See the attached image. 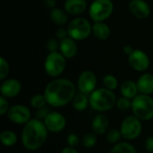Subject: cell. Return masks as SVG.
Masks as SVG:
<instances>
[{
  "instance_id": "4",
  "label": "cell",
  "mask_w": 153,
  "mask_h": 153,
  "mask_svg": "<svg viewBox=\"0 0 153 153\" xmlns=\"http://www.w3.org/2000/svg\"><path fill=\"white\" fill-rule=\"evenodd\" d=\"M131 109L141 121H149L153 118V99L150 95L139 93L132 100Z\"/></svg>"
},
{
  "instance_id": "24",
  "label": "cell",
  "mask_w": 153,
  "mask_h": 153,
  "mask_svg": "<svg viewBox=\"0 0 153 153\" xmlns=\"http://www.w3.org/2000/svg\"><path fill=\"white\" fill-rule=\"evenodd\" d=\"M109 153H137L135 148L127 142H120L111 149Z\"/></svg>"
},
{
  "instance_id": "8",
  "label": "cell",
  "mask_w": 153,
  "mask_h": 153,
  "mask_svg": "<svg viewBox=\"0 0 153 153\" xmlns=\"http://www.w3.org/2000/svg\"><path fill=\"white\" fill-rule=\"evenodd\" d=\"M119 130L124 139L127 141H133L137 139L142 134V121L134 115L128 116L122 121Z\"/></svg>"
},
{
  "instance_id": "22",
  "label": "cell",
  "mask_w": 153,
  "mask_h": 153,
  "mask_svg": "<svg viewBox=\"0 0 153 153\" xmlns=\"http://www.w3.org/2000/svg\"><path fill=\"white\" fill-rule=\"evenodd\" d=\"M50 19L52 20V22L55 24L59 25V26H63L68 21V13L65 11L56 7V8L51 10Z\"/></svg>"
},
{
  "instance_id": "32",
  "label": "cell",
  "mask_w": 153,
  "mask_h": 153,
  "mask_svg": "<svg viewBox=\"0 0 153 153\" xmlns=\"http://www.w3.org/2000/svg\"><path fill=\"white\" fill-rule=\"evenodd\" d=\"M50 112H51V111H49V108H48L47 106H45V107H43V108H41L36 110V112H35V118H37V119L42 121V120H44V119L47 117V116H48Z\"/></svg>"
},
{
  "instance_id": "36",
  "label": "cell",
  "mask_w": 153,
  "mask_h": 153,
  "mask_svg": "<svg viewBox=\"0 0 153 153\" xmlns=\"http://www.w3.org/2000/svg\"><path fill=\"white\" fill-rule=\"evenodd\" d=\"M145 148L148 152L153 153V136H150L145 140Z\"/></svg>"
},
{
  "instance_id": "6",
  "label": "cell",
  "mask_w": 153,
  "mask_h": 153,
  "mask_svg": "<svg viewBox=\"0 0 153 153\" xmlns=\"http://www.w3.org/2000/svg\"><path fill=\"white\" fill-rule=\"evenodd\" d=\"M66 66V58L60 52H50L44 62V69L50 77H58L61 75Z\"/></svg>"
},
{
  "instance_id": "23",
  "label": "cell",
  "mask_w": 153,
  "mask_h": 153,
  "mask_svg": "<svg viewBox=\"0 0 153 153\" xmlns=\"http://www.w3.org/2000/svg\"><path fill=\"white\" fill-rule=\"evenodd\" d=\"M0 141L5 147H12L17 143V135L11 130H4L0 134Z\"/></svg>"
},
{
  "instance_id": "26",
  "label": "cell",
  "mask_w": 153,
  "mask_h": 153,
  "mask_svg": "<svg viewBox=\"0 0 153 153\" xmlns=\"http://www.w3.org/2000/svg\"><path fill=\"white\" fill-rule=\"evenodd\" d=\"M97 143V137H96V134L93 133H88L86 134L83 135V137L82 138V144L83 147L87 148V149H91L93 148Z\"/></svg>"
},
{
  "instance_id": "39",
  "label": "cell",
  "mask_w": 153,
  "mask_h": 153,
  "mask_svg": "<svg viewBox=\"0 0 153 153\" xmlns=\"http://www.w3.org/2000/svg\"><path fill=\"white\" fill-rule=\"evenodd\" d=\"M134 48H132V46H130V45H126L125 47H124V52H125V54H126L127 56H130L133 52H134Z\"/></svg>"
},
{
  "instance_id": "29",
  "label": "cell",
  "mask_w": 153,
  "mask_h": 153,
  "mask_svg": "<svg viewBox=\"0 0 153 153\" xmlns=\"http://www.w3.org/2000/svg\"><path fill=\"white\" fill-rule=\"evenodd\" d=\"M116 106H117V108L119 110H121V111H126L129 108H131V107H132V100L127 99V98L122 96L119 99H117Z\"/></svg>"
},
{
  "instance_id": "37",
  "label": "cell",
  "mask_w": 153,
  "mask_h": 153,
  "mask_svg": "<svg viewBox=\"0 0 153 153\" xmlns=\"http://www.w3.org/2000/svg\"><path fill=\"white\" fill-rule=\"evenodd\" d=\"M43 3H44L45 6H46L47 8L54 9V8H56V0H43Z\"/></svg>"
},
{
  "instance_id": "16",
  "label": "cell",
  "mask_w": 153,
  "mask_h": 153,
  "mask_svg": "<svg viewBox=\"0 0 153 153\" xmlns=\"http://www.w3.org/2000/svg\"><path fill=\"white\" fill-rule=\"evenodd\" d=\"M64 6L68 14L76 16L84 13L87 8V2L86 0H65Z\"/></svg>"
},
{
  "instance_id": "18",
  "label": "cell",
  "mask_w": 153,
  "mask_h": 153,
  "mask_svg": "<svg viewBox=\"0 0 153 153\" xmlns=\"http://www.w3.org/2000/svg\"><path fill=\"white\" fill-rule=\"evenodd\" d=\"M109 127V120L104 114L97 115L91 123V129L96 134H104L108 133Z\"/></svg>"
},
{
  "instance_id": "30",
  "label": "cell",
  "mask_w": 153,
  "mask_h": 153,
  "mask_svg": "<svg viewBox=\"0 0 153 153\" xmlns=\"http://www.w3.org/2000/svg\"><path fill=\"white\" fill-rule=\"evenodd\" d=\"M9 70L10 67L8 62L4 57H0V80L4 81L7 77Z\"/></svg>"
},
{
  "instance_id": "20",
  "label": "cell",
  "mask_w": 153,
  "mask_h": 153,
  "mask_svg": "<svg viewBox=\"0 0 153 153\" xmlns=\"http://www.w3.org/2000/svg\"><path fill=\"white\" fill-rule=\"evenodd\" d=\"M92 33L93 35L100 40H106L110 36V28L104 22H94L92 25Z\"/></svg>"
},
{
  "instance_id": "28",
  "label": "cell",
  "mask_w": 153,
  "mask_h": 153,
  "mask_svg": "<svg viewBox=\"0 0 153 153\" xmlns=\"http://www.w3.org/2000/svg\"><path fill=\"white\" fill-rule=\"evenodd\" d=\"M103 84H104L105 88H107L110 91H114L117 88L118 82H117V79L114 75L107 74L103 78Z\"/></svg>"
},
{
  "instance_id": "19",
  "label": "cell",
  "mask_w": 153,
  "mask_h": 153,
  "mask_svg": "<svg viewBox=\"0 0 153 153\" xmlns=\"http://www.w3.org/2000/svg\"><path fill=\"white\" fill-rule=\"evenodd\" d=\"M120 92L122 96L127 99H130V100L134 99L139 94L137 83L132 80L125 81L120 86Z\"/></svg>"
},
{
  "instance_id": "35",
  "label": "cell",
  "mask_w": 153,
  "mask_h": 153,
  "mask_svg": "<svg viewBox=\"0 0 153 153\" xmlns=\"http://www.w3.org/2000/svg\"><path fill=\"white\" fill-rule=\"evenodd\" d=\"M56 37H57L58 39H65V38L69 37L67 28H66V29H65V28H63V27L58 28L57 30H56Z\"/></svg>"
},
{
  "instance_id": "34",
  "label": "cell",
  "mask_w": 153,
  "mask_h": 153,
  "mask_svg": "<svg viewBox=\"0 0 153 153\" xmlns=\"http://www.w3.org/2000/svg\"><path fill=\"white\" fill-rule=\"evenodd\" d=\"M46 47L48 48V50L50 52H56L57 49L59 48V43L55 39H50L48 40Z\"/></svg>"
},
{
  "instance_id": "5",
  "label": "cell",
  "mask_w": 153,
  "mask_h": 153,
  "mask_svg": "<svg viewBox=\"0 0 153 153\" xmlns=\"http://www.w3.org/2000/svg\"><path fill=\"white\" fill-rule=\"evenodd\" d=\"M67 30L69 37L73 39L83 40L92 32V25L87 19L83 17H77L68 23Z\"/></svg>"
},
{
  "instance_id": "21",
  "label": "cell",
  "mask_w": 153,
  "mask_h": 153,
  "mask_svg": "<svg viewBox=\"0 0 153 153\" xmlns=\"http://www.w3.org/2000/svg\"><path fill=\"white\" fill-rule=\"evenodd\" d=\"M90 105V100H89V95H86L82 92H77L74 96V98L72 100V106L73 108L79 112L84 111L88 106Z\"/></svg>"
},
{
  "instance_id": "7",
  "label": "cell",
  "mask_w": 153,
  "mask_h": 153,
  "mask_svg": "<svg viewBox=\"0 0 153 153\" xmlns=\"http://www.w3.org/2000/svg\"><path fill=\"white\" fill-rule=\"evenodd\" d=\"M113 10L114 4L111 0H94L89 8V14L94 22H104L110 17Z\"/></svg>"
},
{
  "instance_id": "27",
  "label": "cell",
  "mask_w": 153,
  "mask_h": 153,
  "mask_svg": "<svg viewBox=\"0 0 153 153\" xmlns=\"http://www.w3.org/2000/svg\"><path fill=\"white\" fill-rule=\"evenodd\" d=\"M107 141L111 143V144H117L118 143H120V140L122 137L121 132L118 129H111L109 131H108L107 133Z\"/></svg>"
},
{
  "instance_id": "9",
  "label": "cell",
  "mask_w": 153,
  "mask_h": 153,
  "mask_svg": "<svg viewBox=\"0 0 153 153\" xmlns=\"http://www.w3.org/2000/svg\"><path fill=\"white\" fill-rule=\"evenodd\" d=\"M7 117L11 122L24 126L31 119V112L28 107L22 104H16L10 107Z\"/></svg>"
},
{
  "instance_id": "15",
  "label": "cell",
  "mask_w": 153,
  "mask_h": 153,
  "mask_svg": "<svg viewBox=\"0 0 153 153\" xmlns=\"http://www.w3.org/2000/svg\"><path fill=\"white\" fill-rule=\"evenodd\" d=\"M60 53L65 58H73L75 56L78 51V46L74 39L70 37L63 39L59 42Z\"/></svg>"
},
{
  "instance_id": "33",
  "label": "cell",
  "mask_w": 153,
  "mask_h": 153,
  "mask_svg": "<svg viewBox=\"0 0 153 153\" xmlns=\"http://www.w3.org/2000/svg\"><path fill=\"white\" fill-rule=\"evenodd\" d=\"M9 103H8V99L1 96L0 97V115L4 116L5 114L8 113L9 111Z\"/></svg>"
},
{
  "instance_id": "13",
  "label": "cell",
  "mask_w": 153,
  "mask_h": 153,
  "mask_svg": "<svg viewBox=\"0 0 153 153\" xmlns=\"http://www.w3.org/2000/svg\"><path fill=\"white\" fill-rule=\"evenodd\" d=\"M22 91V84L17 79L4 80L0 86L1 96L6 99H13L16 97Z\"/></svg>"
},
{
  "instance_id": "1",
  "label": "cell",
  "mask_w": 153,
  "mask_h": 153,
  "mask_svg": "<svg viewBox=\"0 0 153 153\" xmlns=\"http://www.w3.org/2000/svg\"><path fill=\"white\" fill-rule=\"evenodd\" d=\"M76 93L74 83L65 78L52 80L44 91L48 104L53 108H61L71 103Z\"/></svg>"
},
{
  "instance_id": "38",
  "label": "cell",
  "mask_w": 153,
  "mask_h": 153,
  "mask_svg": "<svg viewBox=\"0 0 153 153\" xmlns=\"http://www.w3.org/2000/svg\"><path fill=\"white\" fill-rule=\"evenodd\" d=\"M61 153H79L78 151L75 149V148H73V147H70V146H67V147H65Z\"/></svg>"
},
{
  "instance_id": "25",
  "label": "cell",
  "mask_w": 153,
  "mask_h": 153,
  "mask_svg": "<svg viewBox=\"0 0 153 153\" xmlns=\"http://www.w3.org/2000/svg\"><path fill=\"white\" fill-rule=\"evenodd\" d=\"M30 106L34 108V109H39L43 107H45L48 102H47V100H46V97L43 94L41 93H37V94H34L30 100Z\"/></svg>"
},
{
  "instance_id": "2",
  "label": "cell",
  "mask_w": 153,
  "mask_h": 153,
  "mask_svg": "<svg viewBox=\"0 0 153 153\" xmlns=\"http://www.w3.org/2000/svg\"><path fill=\"white\" fill-rule=\"evenodd\" d=\"M48 131L43 121L31 118L23 126L21 139L23 147L28 151L40 149L48 139Z\"/></svg>"
},
{
  "instance_id": "11",
  "label": "cell",
  "mask_w": 153,
  "mask_h": 153,
  "mask_svg": "<svg viewBox=\"0 0 153 153\" xmlns=\"http://www.w3.org/2000/svg\"><path fill=\"white\" fill-rule=\"evenodd\" d=\"M48 132L56 134L62 132L66 126L65 117L59 112L51 111L43 120Z\"/></svg>"
},
{
  "instance_id": "14",
  "label": "cell",
  "mask_w": 153,
  "mask_h": 153,
  "mask_svg": "<svg viewBox=\"0 0 153 153\" xmlns=\"http://www.w3.org/2000/svg\"><path fill=\"white\" fill-rule=\"evenodd\" d=\"M128 7L130 13L138 19H145L151 13V8L144 0H132Z\"/></svg>"
},
{
  "instance_id": "3",
  "label": "cell",
  "mask_w": 153,
  "mask_h": 153,
  "mask_svg": "<svg viewBox=\"0 0 153 153\" xmlns=\"http://www.w3.org/2000/svg\"><path fill=\"white\" fill-rule=\"evenodd\" d=\"M90 106L95 111L103 113L111 110L117 104V96L113 91L107 88L96 89L89 95Z\"/></svg>"
},
{
  "instance_id": "31",
  "label": "cell",
  "mask_w": 153,
  "mask_h": 153,
  "mask_svg": "<svg viewBox=\"0 0 153 153\" xmlns=\"http://www.w3.org/2000/svg\"><path fill=\"white\" fill-rule=\"evenodd\" d=\"M66 143L68 144V146L70 147H73V148H75L79 145L80 143V139L79 137L77 136V134L72 133V134H69L67 135V138H66Z\"/></svg>"
},
{
  "instance_id": "17",
  "label": "cell",
  "mask_w": 153,
  "mask_h": 153,
  "mask_svg": "<svg viewBox=\"0 0 153 153\" xmlns=\"http://www.w3.org/2000/svg\"><path fill=\"white\" fill-rule=\"evenodd\" d=\"M136 83L140 94L151 95L153 93V74H152L146 73L142 74Z\"/></svg>"
},
{
  "instance_id": "12",
  "label": "cell",
  "mask_w": 153,
  "mask_h": 153,
  "mask_svg": "<svg viewBox=\"0 0 153 153\" xmlns=\"http://www.w3.org/2000/svg\"><path fill=\"white\" fill-rule=\"evenodd\" d=\"M128 63L134 71L144 72L150 65V58L143 50L134 49V52L128 56Z\"/></svg>"
},
{
  "instance_id": "10",
  "label": "cell",
  "mask_w": 153,
  "mask_h": 153,
  "mask_svg": "<svg viewBox=\"0 0 153 153\" xmlns=\"http://www.w3.org/2000/svg\"><path fill=\"white\" fill-rule=\"evenodd\" d=\"M97 86V77L95 74L91 71H83L78 77L77 88L80 92L86 95L91 94Z\"/></svg>"
}]
</instances>
